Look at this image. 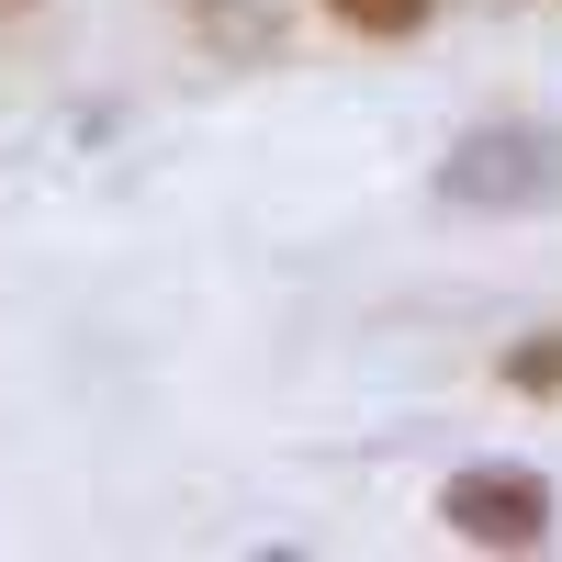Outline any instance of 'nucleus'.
Masks as SVG:
<instances>
[{"instance_id":"obj_1","label":"nucleus","mask_w":562,"mask_h":562,"mask_svg":"<svg viewBox=\"0 0 562 562\" xmlns=\"http://www.w3.org/2000/svg\"><path fill=\"white\" fill-rule=\"evenodd\" d=\"M439 203L450 214H551L562 203V124H540V113L473 124L439 158Z\"/></svg>"},{"instance_id":"obj_2","label":"nucleus","mask_w":562,"mask_h":562,"mask_svg":"<svg viewBox=\"0 0 562 562\" xmlns=\"http://www.w3.org/2000/svg\"><path fill=\"white\" fill-rule=\"evenodd\" d=\"M439 529L461 551H540L551 540V473H529V461H461L439 484Z\"/></svg>"},{"instance_id":"obj_3","label":"nucleus","mask_w":562,"mask_h":562,"mask_svg":"<svg viewBox=\"0 0 562 562\" xmlns=\"http://www.w3.org/2000/svg\"><path fill=\"white\" fill-rule=\"evenodd\" d=\"M180 23H192L225 68H248V57H281V12L270 0H180Z\"/></svg>"},{"instance_id":"obj_4","label":"nucleus","mask_w":562,"mask_h":562,"mask_svg":"<svg viewBox=\"0 0 562 562\" xmlns=\"http://www.w3.org/2000/svg\"><path fill=\"white\" fill-rule=\"evenodd\" d=\"M439 0H326V23H349L360 45H405V34H428Z\"/></svg>"},{"instance_id":"obj_5","label":"nucleus","mask_w":562,"mask_h":562,"mask_svg":"<svg viewBox=\"0 0 562 562\" xmlns=\"http://www.w3.org/2000/svg\"><path fill=\"white\" fill-rule=\"evenodd\" d=\"M506 371V394H540V405H562V326H540V338H518L495 360Z\"/></svg>"}]
</instances>
